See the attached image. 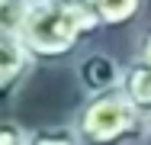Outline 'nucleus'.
I'll return each mask as SVG.
<instances>
[{
  "label": "nucleus",
  "mask_w": 151,
  "mask_h": 145,
  "mask_svg": "<svg viewBox=\"0 0 151 145\" xmlns=\"http://www.w3.org/2000/svg\"><path fill=\"white\" fill-rule=\"evenodd\" d=\"M96 32H103V23L90 0H29L19 39L39 65H61Z\"/></svg>",
  "instance_id": "f257e3e1"
},
{
  "label": "nucleus",
  "mask_w": 151,
  "mask_h": 145,
  "mask_svg": "<svg viewBox=\"0 0 151 145\" xmlns=\"http://www.w3.org/2000/svg\"><path fill=\"white\" fill-rule=\"evenodd\" d=\"M71 123L84 145H145L148 139V116L132 107L122 87L84 97Z\"/></svg>",
  "instance_id": "f03ea898"
},
{
  "label": "nucleus",
  "mask_w": 151,
  "mask_h": 145,
  "mask_svg": "<svg viewBox=\"0 0 151 145\" xmlns=\"http://www.w3.org/2000/svg\"><path fill=\"white\" fill-rule=\"evenodd\" d=\"M39 58L26 49L19 32H0V100L10 107L32 78Z\"/></svg>",
  "instance_id": "7ed1b4c3"
},
{
  "label": "nucleus",
  "mask_w": 151,
  "mask_h": 145,
  "mask_svg": "<svg viewBox=\"0 0 151 145\" xmlns=\"http://www.w3.org/2000/svg\"><path fill=\"white\" fill-rule=\"evenodd\" d=\"M122 71L125 65L116 61L109 52H87L74 61V78L77 87L93 97V94H106V90H116L122 84Z\"/></svg>",
  "instance_id": "20e7f679"
},
{
  "label": "nucleus",
  "mask_w": 151,
  "mask_h": 145,
  "mask_svg": "<svg viewBox=\"0 0 151 145\" xmlns=\"http://www.w3.org/2000/svg\"><path fill=\"white\" fill-rule=\"evenodd\" d=\"M119 87H122V94L132 100V107L151 119V65H148V61L129 58Z\"/></svg>",
  "instance_id": "39448f33"
},
{
  "label": "nucleus",
  "mask_w": 151,
  "mask_h": 145,
  "mask_svg": "<svg viewBox=\"0 0 151 145\" xmlns=\"http://www.w3.org/2000/svg\"><path fill=\"white\" fill-rule=\"evenodd\" d=\"M103 29H122L142 20L148 0H90Z\"/></svg>",
  "instance_id": "423d86ee"
},
{
  "label": "nucleus",
  "mask_w": 151,
  "mask_h": 145,
  "mask_svg": "<svg viewBox=\"0 0 151 145\" xmlns=\"http://www.w3.org/2000/svg\"><path fill=\"white\" fill-rule=\"evenodd\" d=\"M29 145H84L74 123H58V126H39L29 129Z\"/></svg>",
  "instance_id": "0eeeda50"
},
{
  "label": "nucleus",
  "mask_w": 151,
  "mask_h": 145,
  "mask_svg": "<svg viewBox=\"0 0 151 145\" xmlns=\"http://www.w3.org/2000/svg\"><path fill=\"white\" fill-rule=\"evenodd\" d=\"M29 0H0V32H19Z\"/></svg>",
  "instance_id": "6e6552de"
},
{
  "label": "nucleus",
  "mask_w": 151,
  "mask_h": 145,
  "mask_svg": "<svg viewBox=\"0 0 151 145\" xmlns=\"http://www.w3.org/2000/svg\"><path fill=\"white\" fill-rule=\"evenodd\" d=\"M0 145H29V129L16 119L0 123Z\"/></svg>",
  "instance_id": "1a4fd4ad"
},
{
  "label": "nucleus",
  "mask_w": 151,
  "mask_h": 145,
  "mask_svg": "<svg viewBox=\"0 0 151 145\" xmlns=\"http://www.w3.org/2000/svg\"><path fill=\"white\" fill-rule=\"evenodd\" d=\"M132 58H138V61H148L151 65V23L138 36H135V49H132Z\"/></svg>",
  "instance_id": "9d476101"
},
{
  "label": "nucleus",
  "mask_w": 151,
  "mask_h": 145,
  "mask_svg": "<svg viewBox=\"0 0 151 145\" xmlns=\"http://www.w3.org/2000/svg\"><path fill=\"white\" fill-rule=\"evenodd\" d=\"M145 145H151V136H148V139H145Z\"/></svg>",
  "instance_id": "9b49d317"
},
{
  "label": "nucleus",
  "mask_w": 151,
  "mask_h": 145,
  "mask_svg": "<svg viewBox=\"0 0 151 145\" xmlns=\"http://www.w3.org/2000/svg\"><path fill=\"white\" fill-rule=\"evenodd\" d=\"M148 136H151V119H148Z\"/></svg>",
  "instance_id": "f8f14e48"
}]
</instances>
